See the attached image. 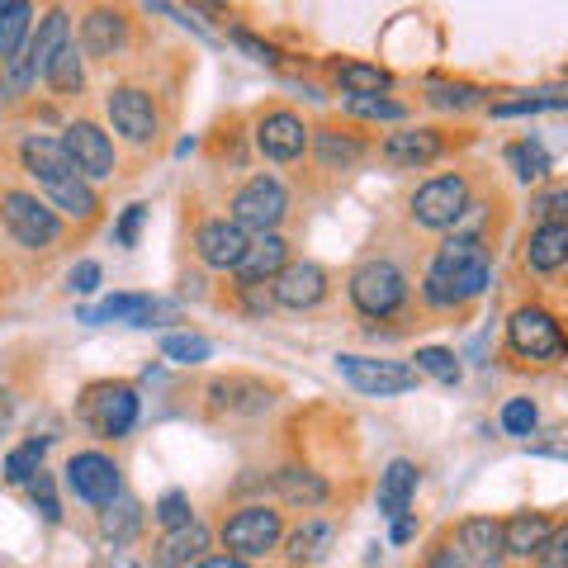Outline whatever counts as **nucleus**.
Instances as JSON below:
<instances>
[{"mask_svg": "<svg viewBox=\"0 0 568 568\" xmlns=\"http://www.w3.org/2000/svg\"><path fill=\"white\" fill-rule=\"evenodd\" d=\"M20 162L29 171V181L48 194L58 213H67V219H77V223H95L100 219V194H95V185L85 181L77 166H71L62 138L29 133L20 142Z\"/></svg>", "mask_w": 568, "mask_h": 568, "instance_id": "1", "label": "nucleus"}, {"mask_svg": "<svg viewBox=\"0 0 568 568\" xmlns=\"http://www.w3.org/2000/svg\"><path fill=\"white\" fill-rule=\"evenodd\" d=\"M488 290V246L478 233H455L440 242L432 271L422 280V298L432 308H465Z\"/></svg>", "mask_w": 568, "mask_h": 568, "instance_id": "2", "label": "nucleus"}, {"mask_svg": "<svg viewBox=\"0 0 568 568\" xmlns=\"http://www.w3.org/2000/svg\"><path fill=\"white\" fill-rule=\"evenodd\" d=\"M0 223H6V233L20 242L24 252H52L67 233L58 209L43 204L39 194H29V190H0Z\"/></svg>", "mask_w": 568, "mask_h": 568, "instance_id": "3", "label": "nucleus"}, {"mask_svg": "<svg viewBox=\"0 0 568 568\" xmlns=\"http://www.w3.org/2000/svg\"><path fill=\"white\" fill-rule=\"evenodd\" d=\"M104 114H110L114 133L129 142V148L148 152L156 148V138H162V114H156V95L148 85L138 81H119L110 85V95H104Z\"/></svg>", "mask_w": 568, "mask_h": 568, "instance_id": "4", "label": "nucleus"}, {"mask_svg": "<svg viewBox=\"0 0 568 568\" xmlns=\"http://www.w3.org/2000/svg\"><path fill=\"white\" fill-rule=\"evenodd\" d=\"M346 294H351V304L361 308L365 317H394L407 304V275L398 271L394 261L369 256V261H361L351 271Z\"/></svg>", "mask_w": 568, "mask_h": 568, "instance_id": "5", "label": "nucleus"}, {"mask_svg": "<svg viewBox=\"0 0 568 568\" xmlns=\"http://www.w3.org/2000/svg\"><path fill=\"white\" fill-rule=\"evenodd\" d=\"M474 209L469 200V175H436V181H426L413 190V200H407V213H413L417 227H432V233H446V227H455L465 213Z\"/></svg>", "mask_w": 568, "mask_h": 568, "instance_id": "6", "label": "nucleus"}, {"mask_svg": "<svg viewBox=\"0 0 568 568\" xmlns=\"http://www.w3.org/2000/svg\"><path fill=\"white\" fill-rule=\"evenodd\" d=\"M336 375L365 398H398L417 388V369L403 361H375V355H336Z\"/></svg>", "mask_w": 568, "mask_h": 568, "instance_id": "7", "label": "nucleus"}, {"mask_svg": "<svg viewBox=\"0 0 568 568\" xmlns=\"http://www.w3.org/2000/svg\"><path fill=\"white\" fill-rule=\"evenodd\" d=\"M280 536H284V521H280V511L265 507V503H252V507L233 511V517L223 521V530H219L223 549L227 555H237V559L271 555V549L280 545Z\"/></svg>", "mask_w": 568, "mask_h": 568, "instance_id": "8", "label": "nucleus"}, {"mask_svg": "<svg viewBox=\"0 0 568 568\" xmlns=\"http://www.w3.org/2000/svg\"><path fill=\"white\" fill-rule=\"evenodd\" d=\"M129 43H133V14L114 6V0H100V6L81 14V52L91 62H114L129 52Z\"/></svg>", "mask_w": 568, "mask_h": 568, "instance_id": "9", "label": "nucleus"}, {"mask_svg": "<svg viewBox=\"0 0 568 568\" xmlns=\"http://www.w3.org/2000/svg\"><path fill=\"white\" fill-rule=\"evenodd\" d=\"M81 417L95 436L119 440L138 426V394L129 384H91L81 398Z\"/></svg>", "mask_w": 568, "mask_h": 568, "instance_id": "10", "label": "nucleus"}, {"mask_svg": "<svg viewBox=\"0 0 568 568\" xmlns=\"http://www.w3.org/2000/svg\"><path fill=\"white\" fill-rule=\"evenodd\" d=\"M62 148H67V156H71V166H77L91 185L114 181L119 156H114L110 133H104L95 119H71V123H67V133H62Z\"/></svg>", "mask_w": 568, "mask_h": 568, "instance_id": "11", "label": "nucleus"}, {"mask_svg": "<svg viewBox=\"0 0 568 568\" xmlns=\"http://www.w3.org/2000/svg\"><path fill=\"white\" fill-rule=\"evenodd\" d=\"M227 209H233L227 219H237L246 233H275L284 223V209H290V194H284V185L275 175H252V181L233 194Z\"/></svg>", "mask_w": 568, "mask_h": 568, "instance_id": "12", "label": "nucleus"}, {"mask_svg": "<svg viewBox=\"0 0 568 568\" xmlns=\"http://www.w3.org/2000/svg\"><path fill=\"white\" fill-rule=\"evenodd\" d=\"M313 142V129L294 110H284V104H271V110L256 114V152L265 162H298V156L308 152Z\"/></svg>", "mask_w": 568, "mask_h": 568, "instance_id": "13", "label": "nucleus"}, {"mask_svg": "<svg viewBox=\"0 0 568 568\" xmlns=\"http://www.w3.org/2000/svg\"><path fill=\"white\" fill-rule=\"evenodd\" d=\"M67 488L81 497V503H91V507H104L110 497L123 493V474L110 455H100V450H77L67 459Z\"/></svg>", "mask_w": 568, "mask_h": 568, "instance_id": "14", "label": "nucleus"}, {"mask_svg": "<svg viewBox=\"0 0 568 568\" xmlns=\"http://www.w3.org/2000/svg\"><path fill=\"white\" fill-rule=\"evenodd\" d=\"M507 342L526 361H559L564 355V332L545 308H517L507 317Z\"/></svg>", "mask_w": 568, "mask_h": 568, "instance_id": "15", "label": "nucleus"}, {"mask_svg": "<svg viewBox=\"0 0 568 568\" xmlns=\"http://www.w3.org/2000/svg\"><path fill=\"white\" fill-rule=\"evenodd\" d=\"M246 246H252V233L237 219H209L194 233V256H200L209 271H237Z\"/></svg>", "mask_w": 568, "mask_h": 568, "instance_id": "16", "label": "nucleus"}, {"mask_svg": "<svg viewBox=\"0 0 568 568\" xmlns=\"http://www.w3.org/2000/svg\"><path fill=\"white\" fill-rule=\"evenodd\" d=\"M446 148H450V138L440 129H403V133H388L379 142V156L388 166H398V171H422V166L440 162Z\"/></svg>", "mask_w": 568, "mask_h": 568, "instance_id": "17", "label": "nucleus"}, {"mask_svg": "<svg viewBox=\"0 0 568 568\" xmlns=\"http://www.w3.org/2000/svg\"><path fill=\"white\" fill-rule=\"evenodd\" d=\"M271 294H275V304L280 308H294V313H304V308H317L327 298V271L317 261H290L284 271L271 280Z\"/></svg>", "mask_w": 568, "mask_h": 568, "instance_id": "18", "label": "nucleus"}, {"mask_svg": "<svg viewBox=\"0 0 568 568\" xmlns=\"http://www.w3.org/2000/svg\"><path fill=\"white\" fill-rule=\"evenodd\" d=\"M313 152H317V166L323 171H355L369 156V142L361 129H342V123H323L313 133Z\"/></svg>", "mask_w": 568, "mask_h": 568, "instance_id": "19", "label": "nucleus"}, {"mask_svg": "<svg viewBox=\"0 0 568 568\" xmlns=\"http://www.w3.org/2000/svg\"><path fill=\"white\" fill-rule=\"evenodd\" d=\"M71 43V14L67 6H52L39 24H33L29 33V43H24V58H29V71H33V81H43V71L52 67V58Z\"/></svg>", "mask_w": 568, "mask_h": 568, "instance_id": "20", "label": "nucleus"}, {"mask_svg": "<svg viewBox=\"0 0 568 568\" xmlns=\"http://www.w3.org/2000/svg\"><path fill=\"white\" fill-rule=\"evenodd\" d=\"M284 265H290V242H284L280 233H256L252 246H246V256L237 265V290L242 284H271Z\"/></svg>", "mask_w": 568, "mask_h": 568, "instance_id": "21", "label": "nucleus"}, {"mask_svg": "<svg viewBox=\"0 0 568 568\" xmlns=\"http://www.w3.org/2000/svg\"><path fill=\"white\" fill-rule=\"evenodd\" d=\"M459 555H465V564H474V568H497V564L507 559L503 521H493V517H469L465 526H459Z\"/></svg>", "mask_w": 568, "mask_h": 568, "instance_id": "22", "label": "nucleus"}, {"mask_svg": "<svg viewBox=\"0 0 568 568\" xmlns=\"http://www.w3.org/2000/svg\"><path fill=\"white\" fill-rule=\"evenodd\" d=\"M166 308L156 304L152 294H114L104 298L100 308L85 313V323H133V327H156V317H162Z\"/></svg>", "mask_w": 568, "mask_h": 568, "instance_id": "23", "label": "nucleus"}, {"mask_svg": "<svg viewBox=\"0 0 568 568\" xmlns=\"http://www.w3.org/2000/svg\"><path fill=\"white\" fill-rule=\"evenodd\" d=\"M526 265L540 275H555L568 265V223H540L526 242Z\"/></svg>", "mask_w": 568, "mask_h": 568, "instance_id": "24", "label": "nucleus"}, {"mask_svg": "<svg viewBox=\"0 0 568 568\" xmlns=\"http://www.w3.org/2000/svg\"><path fill=\"white\" fill-rule=\"evenodd\" d=\"M327 77H332L336 91H346V95H384L388 85H394V77H388L379 62H355V58L332 62Z\"/></svg>", "mask_w": 568, "mask_h": 568, "instance_id": "25", "label": "nucleus"}, {"mask_svg": "<svg viewBox=\"0 0 568 568\" xmlns=\"http://www.w3.org/2000/svg\"><path fill=\"white\" fill-rule=\"evenodd\" d=\"M209 394H213L219 413H261V407H271V388L261 379H246V375H227L213 384Z\"/></svg>", "mask_w": 568, "mask_h": 568, "instance_id": "26", "label": "nucleus"}, {"mask_svg": "<svg viewBox=\"0 0 568 568\" xmlns=\"http://www.w3.org/2000/svg\"><path fill=\"white\" fill-rule=\"evenodd\" d=\"M275 493H280L290 507H304V511L323 507L327 497H332V488H327V478H323V474L298 469V465H290V469H280V474H275Z\"/></svg>", "mask_w": 568, "mask_h": 568, "instance_id": "27", "label": "nucleus"}, {"mask_svg": "<svg viewBox=\"0 0 568 568\" xmlns=\"http://www.w3.org/2000/svg\"><path fill=\"white\" fill-rule=\"evenodd\" d=\"M549 530H555V521H549L545 511H517L511 521H503V545H507V555L530 559V555H540Z\"/></svg>", "mask_w": 568, "mask_h": 568, "instance_id": "28", "label": "nucleus"}, {"mask_svg": "<svg viewBox=\"0 0 568 568\" xmlns=\"http://www.w3.org/2000/svg\"><path fill=\"white\" fill-rule=\"evenodd\" d=\"M413 493H417V465L413 459H394V465L379 474V511L384 517H407Z\"/></svg>", "mask_w": 568, "mask_h": 568, "instance_id": "29", "label": "nucleus"}, {"mask_svg": "<svg viewBox=\"0 0 568 568\" xmlns=\"http://www.w3.org/2000/svg\"><path fill=\"white\" fill-rule=\"evenodd\" d=\"M33 24H39L33 20V0H6L0 6V67L24 52Z\"/></svg>", "mask_w": 568, "mask_h": 568, "instance_id": "30", "label": "nucleus"}, {"mask_svg": "<svg viewBox=\"0 0 568 568\" xmlns=\"http://www.w3.org/2000/svg\"><path fill=\"white\" fill-rule=\"evenodd\" d=\"M43 85L52 95H81L85 91V52L77 48V43H67L58 58H52V67L43 71Z\"/></svg>", "mask_w": 568, "mask_h": 568, "instance_id": "31", "label": "nucleus"}, {"mask_svg": "<svg viewBox=\"0 0 568 568\" xmlns=\"http://www.w3.org/2000/svg\"><path fill=\"white\" fill-rule=\"evenodd\" d=\"M332 545H336V526H332V521H304L290 540H284V549H290L294 564H317V559H327Z\"/></svg>", "mask_w": 568, "mask_h": 568, "instance_id": "32", "label": "nucleus"}, {"mask_svg": "<svg viewBox=\"0 0 568 568\" xmlns=\"http://www.w3.org/2000/svg\"><path fill=\"white\" fill-rule=\"evenodd\" d=\"M204 549H209V530H204L200 521L175 526V530H166V540H162V555H166V564H190V559H204Z\"/></svg>", "mask_w": 568, "mask_h": 568, "instance_id": "33", "label": "nucleus"}, {"mask_svg": "<svg viewBox=\"0 0 568 568\" xmlns=\"http://www.w3.org/2000/svg\"><path fill=\"white\" fill-rule=\"evenodd\" d=\"M138 526H142V507H138L133 493H119L104 503V536L110 540H133Z\"/></svg>", "mask_w": 568, "mask_h": 568, "instance_id": "34", "label": "nucleus"}, {"mask_svg": "<svg viewBox=\"0 0 568 568\" xmlns=\"http://www.w3.org/2000/svg\"><path fill=\"white\" fill-rule=\"evenodd\" d=\"M507 162H511V171H517V181H526V185L549 175V152L540 148V142H511Z\"/></svg>", "mask_w": 568, "mask_h": 568, "instance_id": "35", "label": "nucleus"}, {"mask_svg": "<svg viewBox=\"0 0 568 568\" xmlns=\"http://www.w3.org/2000/svg\"><path fill=\"white\" fill-rule=\"evenodd\" d=\"M43 446L48 440H39V436L24 440V446H14L6 455V484H29V478L43 469Z\"/></svg>", "mask_w": 568, "mask_h": 568, "instance_id": "36", "label": "nucleus"}, {"mask_svg": "<svg viewBox=\"0 0 568 568\" xmlns=\"http://www.w3.org/2000/svg\"><path fill=\"white\" fill-rule=\"evenodd\" d=\"M413 369L426 375V379H436V384H459V361H455V351H446V346H422Z\"/></svg>", "mask_w": 568, "mask_h": 568, "instance_id": "37", "label": "nucleus"}, {"mask_svg": "<svg viewBox=\"0 0 568 568\" xmlns=\"http://www.w3.org/2000/svg\"><path fill=\"white\" fill-rule=\"evenodd\" d=\"M162 355H166V361H175V365H204L213 355V342H209V336H194V332H175V336H166V342H162Z\"/></svg>", "mask_w": 568, "mask_h": 568, "instance_id": "38", "label": "nucleus"}, {"mask_svg": "<svg viewBox=\"0 0 568 568\" xmlns=\"http://www.w3.org/2000/svg\"><path fill=\"white\" fill-rule=\"evenodd\" d=\"M346 110L355 119H384V123H398L407 119V110L398 100H388V95H346Z\"/></svg>", "mask_w": 568, "mask_h": 568, "instance_id": "39", "label": "nucleus"}, {"mask_svg": "<svg viewBox=\"0 0 568 568\" xmlns=\"http://www.w3.org/2000/svg\"><path fill=\"white\" fill-rule=\"evenodd\" d=\"M478 95H484L478 85H465V81H436L426 100L440 104V110H469V104H478Z\"/></svg>", "mask_w": 568, "mask_h": 568, "instance_id": "40", "label": "nucleus"}, {"mask_svg": "<svg viewBox=\"0 0 568 568\" xmlns=\"http://www.w3.org/2000/svg\"><path fill=\"white\" fill-rule=\"evenodd\" d=\"M536 422H540V413H536V403L530 398H507L503 403V432L507 436H530L536 432Z\"/></svg>", "mask_w": 568, "mask_h": 568, "instance_id": "41", "label": "nucleus"}, {"mask_svg": "<svg viewBox=\"0 0 568 568\" xmlns=\"http://www.w3.org/2000/svg\"><path fill=\"white\" fill-rule=\"evenodd\" d=\"M29 497H33V507L43 511V521H52V526L62 521V503H58V488H52V474L48 469H39V474L29 478Z\"/></svg>", "mask_w": 568, "mask_h": 568, "instance_id": "42", "label": "nucleus"}, {"mask_svg": "<svg viewBox=\"0 0 568 568\" xmlns=\"http://www.w3.org/2000/svg\"><path fill=\"white\" fill-rule=\"evenodd\" d=\"M156 521H162L166 530L194 521V517H190V497H185V493H166L162 503H156Z\"/></svg>", "mask_w": 568, "mask_h": 568, "instance_id": "43", "label": "nucleus"}, {"mask_svg": "<svg viewBox=\"0 0 568 568\" xmlns=\"http://www.w3.org/2000/svg\"><path fill=\"white\" fill-rule=\"evenodd\" d=\"M540 568H568V526H555L549 530V540L540 545Z\"/></svg>", "mask_w": 568, "mask_h": 568, "instance_id": "44", "label": "nucleus"}, {"mask_svg": "<svg viewBox=\"0 0 568 568\" xmlns=\"http://www.w3.org/2000/svg\"><path fill=\"white\" fill-rule=\"evenodd\" d=\"M530 209L540 213V223H568V190H545Z\"/></svg>", "mask_w": 568, "mask_h": 568, "instance_id": "45", "label": "nucleus"}, {"mask_svg": "<svg viewBox=\"0 0 568 568\" xmlns=\"http://www.w3.org/2000/svg\"><path fill=\"white\" fill-rule=\"evenodd\" d=\"M148 219V204H129L119 219V246H138V227Z\"/></svg>", "mask_w": 568, "mask_h": 568, "instance_id": "46", "label": "nucleus"}, {"mask_svg": "<svg viewBox=\"0 0 568 568\" xmlns=\"http://www.w3.org/2000/svg\"><path fill=\"white\" fill-rule=\"evenodd\" d=\"M233 43H237L242 52H252V58H256V62H265V67H275V62H280V52H275L271 43L252 39V33H246V29H233Z\"/></svg>", "mask_w": 568, "mask_h": 568, "instance_id": "47", "label": "nucleus"}, {"mask_svg": "<svg viewBox=\"0 0 568 568\" xmlns=\"http://www.w3.org/2000/svg\"><path fill=\"white\" fill-rule=\"evenodd\" d=\"M71 290H77V294H95L100 290V261H81L77 271H71Z\"/></svg>", "mask_w": 568, "mask_h": 568, "instance_id": "48", "label": "nucleus"}, {"mask_svg": "<svg viewBox=\"0 0 568 568\" xmlns=\"http://www.w3.org/2000/svg\"><path fill=\"white\" fill-rule=\"evenodd\" d=\"M422 568H465V555H459L455 545H436L432 555H426V564Z\"/></svg>", "mask_w": 568, "mask_h": 568, "instance_id": "49", "label": "nucleus"}, {"mask_svg": "<svg viewBox=\"0 0 568 568\" xmlns=\"http://www.w3.org/2000/svg\"><path fill=\"white\" fill-rule=\"evenodd\" d=\"M14 413H20V398H14V388H0V436L10 432Z\"/></svg>", "mask_w": 568, "mask_h": 568, "instance_id": "50", "label": "nucleus"}, {"mask_svg": "<svg viewBox=\"0 0 568 568\" xmlns=\"http://www.w3.org/2000/svg\"><path fill=\"white\" fill-rule=\"evenodd\" d=\"M194 568H246V559H237V555H213V559H200Z\"/></svg>", "mask_w": 568, "mask_h": 568, "instance_id": "51", "label": "nucleus"}, {"mask_svg": "<svg viewBox=\"0 0 568 568\" xmlns=\"http://www.w3.org/2000/svg\"><path fill=\"white\" fill-rule=\"evenodd\" d=\"M394 540H398V545L413 540V521H407V517H394Z\"/></svg>", "mask_w": 568, "mask_h": 568, "instance_id": "52", "label": "nucleus"}, {"mask_svg": "<svg viewBox=\"0 0 568 568\" xmlns=\"http://www.w3.org/2000/svg\"><path fill=\"white\" fill-rule=\"evenodd\" d=\"M204 6H209V10H223V6H227V0H204Z\"/></svg>", "mask_w": 568, "mask_h": 568, "instance_id": "53", "label": "nucleus"}, {"mask_svg": "<svg viewBox=\"0 0 568 568\" xmlns=\"http://www.w3.org/2000/svg\"><path fill=\"white\" fill-rule=\"evenodd\" d=\"M0 6H6V0H0Z\"/></svg>", "mask_w": 568, "mask_h": 568, "instance_id": "54", "label": "nucleus"}, {"mask_svg": "<svg viewBox=\"0 0 568 568\" xmlns=\"http://www.w3.org/2000/svg\"><path fill=\"white\" fill-rule=\"evenodd\" d=\"M138 568H142V564H138Z\"/></svg>", "mask_w": 568, "mask_h": 568, "instance_id": "55", "label": "nucleus"}]
</instances>
